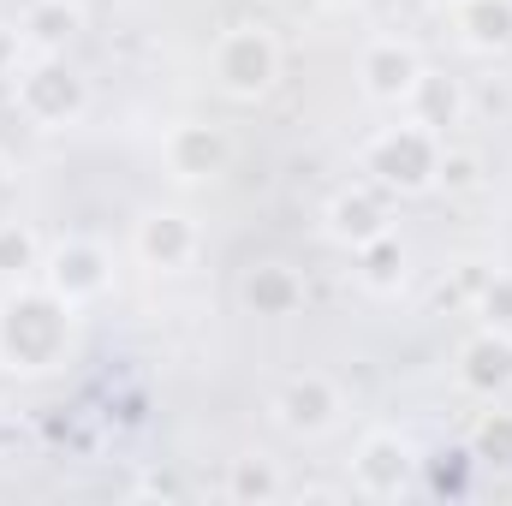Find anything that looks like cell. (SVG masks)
Returning <instances> with one entry per match:
<instances>
[{
    "label": "cell",
    "mask_w": 512,
    "mask_h": 506,
    "mask_svg": "<svg viewBox=\"0 0 512 506\" xmlns=\"http://www.w3.org/2000/svg\"><path fill=\"white\" fill-rule=\"evenodd\" d=\"M6 185H12V167H6V155H0V197H6Z\"/></svg>",
    "instance_id": "obj_23"
},
{
    "label": "cell",
    "mask_w": 512,
    "mask_h": 506,
    "mask_svg": "<svg viewBox=\"0 0 512 506\" xmlns=\"http://www.w3.org/2000/svg\"><path fill=\"white\" fill-rule=\"evenodd\" d=\"M411 471H417V459H411V441H405V435H393V429H370V435L358 441V459H352V483H358V495H370V501H393V495L411 489Z\"/></svg>",
    "instance_id": "obj_5"
},
{
    "label": "cell",
    "mask_w": 512,
    "mask_h": 506,
    "mask_svg": "<svg viewBox=\"0 0 512 506\" xmlns=\"http://www.w3.org/2000/svg\"><path fill=\"white\" fill-rule=\"evenodd\" d=\"M227 495H233V501H280V471H274L268 459H233Z\"/></svg>",
    "instance_id": "obj_18"
},
{
    "label": "cell",
    "mask_w": 512,
    "mask_h": 506,
    "mask_svg": "<svg viewBox=\"0 0 512 506\" xmlns=\"http://www.w3.org/2000/svg\"><path fill=\"white\" fill-rule=\"evenodd\" d=\"M36 262H42L36 233H30V227H18V221H6V227H0V280H24Z\"/></svg>",
    "instance_id": "obj_19"
},
{
    "label": "cell",
    "mask_w": 512,
    "mask_h": 506,
    "mask_svg": "<svg viewBox=\"0 0 512 506\" xmlns=\"http://www.w3.org/2000/svg\"><path fill=\"white\" fill-rule=\"evenodd\" d=\"M411 120H423L429 131H447V126H459V114H465V102H459V90L447 84V78H435V72H423L417 78V90H411Z\"/></svg>",
    "instance_id": "obj_16"
},
{
    "label": "cell",
    "mask_w": 512,
    "mask_h": 506,
    "mask_svg": "<svg viewBox=\"0 0 512 506\" xmlns=\"http://www.w3.org/2000/svg\"><path fill=\"white\" fill-rule=\"evenodd\" d=\"M137 256L149 262V268H185L191 256H197V227L185 221V215H167V209H155V215H143L137 221Z\"/></svg>",
    "instance_id": "obj_9"
},
{
    "label": "cell",
    "mask_w": 512,
    "mask_h": 506,
    "mask_svg": "<svg viewBox=\"0 0 512 506\" xmlns=\"http://www.w3.org/2000/svg\"><path fill=\"white\" fill-rule=\"evenodd\" d=\"M322 6H328V12H346V6H358V0H322Z\"/></svg>",
    "instance_id": "obj_24"
},
{
    "label": "cell",
    "mask_w": 512,
    "mask_h": 506,
    "mask_svg": "<svg viewBox=\"0 0 512 506\" xmlns=\"http://www.w3.org/2000/svg\"><path fill=\"white\" fill-rule=\"evenodd\" d=\"M382 233H393V227H387V209L370 191H340V197L328 203V239H334V245L364 251V245L382 239Z\"/></svg>",
    "instance_id": "obj_12"
},
{
    "label": "cell",
    "mask_w": 512,
    "mask_h": 506,
    "mask_svg": "<svg viewBox=\"0 0 512 506\" xmlns=\"http://www.w3.org/2000/svg\"><path fill=\"white\" fill-rule=\"evenodd\" d=\"M358 256V280L370 286V292H399V280H405V251H399V239L382 233V239H370Z\"/></svg>",
    "instance_id": "obj_17"
},
{
    "label": "cell",
    "mask_w": 512,
    "mask_h": 506,
    "mask_svg": "<svg viewBox=\"0 0 512 506\" xmlns=\"http://www.w3.org/2000/svg\"><path fill=\"white\" fill-rule=\"evenodd\" d=\"M459 36L477 54L512 48V0H459Z\"/></svg>",
    "instance_id": "obj_14"
},
{
    "label": "cell",
    "mask_w": 512,
    "mask_h": 506,
    "mask_svg": "<svg viewBox=\"0 0 512 506\" xmlns=\"http://www.w3.org/2000/svg\"><path fill=\"white\" fill-rule=\"evenodd\" d=\"M298 298H304V280L292 268H280V262H256L245 274V304L256 316H292Z\"/></svg>",
    "instance_id": "obj_15"
},
{
    "label": "cell",
    "mask_w": 512,
    "mask_h": 506,
    "mask_svg": "<svg viewBox=\"0 0 512 506\" xmlns=\"http://www.w3.org/2000/svg\"><path fill=\"white\" fill-rule=\"evenodd\" d=\"M66 6H90V0H66Z\"/></svg>",
    "instance_id": "obj_25"
},
{
    "label": "cell",
    "mask_w": 512,
    "mask_h": 506,
    "mask_svg": "<svg viewBox=\"0 0 512 506\" xmlns=\"http://www.w3.org/2000/svg\"><path fill=\"white\" fill-rule=\"evenodd\" d=\"M274 78H280V42H274L262 24H233V30L215 42V84H221L233 102L268 96Z\"/></svg>",
    "instance_id": "obj_3"
},
{
    "label": "cell",
    "mask_w": 512,
    "mask_h": 506,
    "mask_svg": "<svg viewBox=\"0 0 512 506\" xmlns=\"http://www.w3.org/2000/svg\"><path fill=\"white\" fill-rule=\"evenodd\" d=\"M435 185H441V191H477V185H483V161H477L471 149H447V143H441Z\"/></svg>",
    "instance_id": "obj_20"
},
{
    "label": "cell",
    "mask_w": 512,
    "mask_h": 506,
    "mask_svg": "<svg viewBox=\"0 0 512 506\" xmlns=\"http://www.w3.org/2000/svg\"><path fill=\"white\" fill-rule=\"evenodd\" d=\"M459 381L471 393H501V387H512V334L507 328H483L477 340H465Z\"/></svg>",
    "instance_id": "obj_10"
},
{
    "label": "cell",
    "mask_w": 512,
    "mask_h": 506,
    "mask_svg": "<svg viewBox=\"0 0 512 506\" xmlns=\"http://www.w3.org/2000/svg\"><path fill=\"white\" fill-rule=\"evenodd\" d=\"M477 316H483V328H507L512 334V274H489V280H483Z\"/></svg>",
    "instance_id": "obj_21"
},
{
    "label": "cell",
    "mask_w": 512,
    "mask_h": 506,
    "mask_svg": "<svg viewBox=\"0 0 512 506\" xmlns=\"http://www.w3.org/2000/svg\"><path fill=\"white\" fill-rule=\"evenodd\" d=\"M161 155H167V167L179 179H209V173L227 167V137L215 126H173L167 143H161Z\"/></svg>",
    "instance_id": "obj_11"
},
{
    "label": "cell",
    "mask_w": 512,
    "mask_h": 506,
    "mask_svg": "<svg viewBox=\"0 0 512 506\" xmlns=\"http://www.w3.org/2000/svg\"><path fill=\"white\" fill-rule=\"evenodd\" d=\"M477 441H483V453H501V459H512V411H501V417H489Z\"/></svg>",
    "instance_id": "obj_22"
},
{
    "label": "cell",
    "mask_w": 512,
    "mask_h": 506,
    "mask_svg": "<svg viewBox=\"0 0 512 506\" xmlns=\"http://www.w3.org/2000/svg\"><path fill=\"white\" fill-rule=\"evenodd\" d=\"M48 292L60 298V304H90V298H102L108 292V256L102 245H90V239H72V245H60L54 262H48Z\"/></svg>",
    "instance_id": "obj_8"
},
{
    "label": "cell",
    "mask_w": 512,
    "mask_h": 506,
    "mask_svg": "<svg viewBox=\"0 0 512 506\" xmlns=\"http://www.w3.org/2000/svg\"><path fill=\"white\" fill-rule=\"evenodd\" d=\"M72 304L54 292H12L0 304V370H48L66 346Z\"/></svg>",
    "instance_id": "obj_1"
},
{
    "label": "cell",
    "mask_w": 512,
    "mask_h": 506,
    "mask_svg": "<svg viewBox=\"0 0 512 506\" xmlns=\"http://www.w3.org/2000/svg\"><path fill=\"white\" fill-rule=\"evenodd\" d=\"M78 24H84V6H66V0H36V6L24 12L18 42H24V48H36V54H60V48L78 36Z\"/></svg>",
    "instance_id": "obj_13"
},
{
    "label": "cell",
    "mask_w": 512,
    "mask_h": 506,
    "mask_svg": "<svg viewBox=\"0 0 512 506\" xmlns=\"http://www.w3.org/2000/svg\"><path fill=\"white\" fill-rule=\"evenodd\" d=\"M340 411H346V399H340V387L328 376L286 381L280 399H274V417H280L286 435H328V429L340 423Z\"/></svg>",
    "instance_id": "obj_6"
},
{
    "label": "cell",
    "mask_w": 512,
    "mask_h": 506,
    "mask_svg": "<svg viewBox=\"0 0 512 506\" xmlns=\"http://www.w3.org/2000/svg\"><path fill=\"white\" fill-rule=\"evenodd\" d=\"M370 173L382 185H399V191H423L435 185V161H441V131H429L423 120H405V126H387L376 143H370Z\"/></svg>",
    "instance_id": "obj_4"
},
{
    "label": "cell",
    "mask_w": 512,
    "mask_h": 506,
    "mask_svg": "<svg viewBox=\"0 0 512 506\" xmlns=\"http://www.w3.org/2000/svg\"><path fill=\"white\" fill-rule=\"evenodd\" d=\"M358 78H364V96L370 102H411V90H417V78H423V60H417V48L411 42H370L364 48V60H358Z\"/></svg>",
    "instance_id": "obj_7"
},
{
    "label": "cell",
    "mask_w": 512,
    "mask_h": 506,
    "mask_svg": "<svg viewBox=\"0 0 512 506\" xmlns=\"http://www.w3.org/2000/svg\"><path fill=\"white\" fill-rule=\"evenodd\" d=\"M12 102H18V114H24L30 126L60 131L90 108V90H84V78H78L60 54H36V60L18 72V84H12Z\"/></svg>",
    "instance_id": "obj_2"
}]
</instances>
